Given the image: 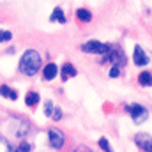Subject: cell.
Returning a JSON list of instances; mask_svg holds the SVG:
<instances>
[{"instance_id":"6da1fadb","label":"cell","mask_w":152,"mask_h":152,"mask_svg":"<svg viewBox=\"0 0 152 152\" xmlns=\"http://www.w3.org/2000/svg\"><path fill=\"white\" fill-rule=\"evenodd\" d=\"M41 69V55L36 50H27L20 60V73L27 76H36Z\"/></svg>"},{"instance_id":"7a4b0ae2","label":"cell","mask_w":152,"mask_h":152,"mask_svg":"<svg viewBox=\"0 0 152 152\" xmlns=\"http://www.w3.org/2000/svg\"><path fill=\"white\" fill-rule=\"evenodd\" d=\"M80 50L85 51V53L106 55V53L112 50V46H110V44H103V42H99V41H87V42H83V44L80 46Z\"/></svg>"},{"instance_id":"3957f363","label":"cell","mask_w":152,"mask_h":152,"mask_svg":"<svg viewBox=\"0 0 152 152\" xmlns=\"http://www.w3.org/2000/svg\"><path fill=\"white\" fill-rule=\"evenodd\" d=\"M126 110L131 113L133 120H134V124H142V122H143V120H147V117H149V112H147L142 104H136V103L127 104V106H126Z\"/></svg>"},{"instance_id":"277c9868","label":"cell","mask_w":152,"mask_h":152,"mask_svg":"<svg viewBox=\"0 0 152 152\" xmlns=\"http://www.w3.org/2000/svg\"><path fill=\"white\" fill-rule=\"evenodd\" d=\"M134 143L142 152H152V136L147 133H138L134 136Z\"/></svg>"},{"instance_id":"5b68a950","label":"cell","mask_w":152,"mask_h":152,"mask_svg":"<svg viewBox=\"0 0 152 152\" xmlns=\"http://www.w3.org/2000/svg\"><path fill=\"white\" fill-rule=\"evenodd\" d=\"M124 60H126V58H124V53H122V51H118V50H110L106 55H103V62H101V64H104V62H112L113 67H118Z\"/></svg>"},{"instance_id":"8992f818","label":"cell","mask_w":152,"mask_h":152,"mask_svg":"<svg viewBox=\"0 0 152 152\" xmlns=\"http://www.w3.org/2000/svg\"><path fill=\"white\" fill-rule=\"evenodd\" d=\"M48 142H50V145H51L53 149H60V147L64 145L66 138H64L62 131H58V129H50V131H48Z\"/></svg>"},{"instance_id":"52a82bcc","label":"cell","mask_w":152,"mask_h":152,"mask_svg":"<svg viewBox=\"0 0 152 152\" xmlns=\"http://www.w3.org/2000/svg\"><path fill=\"white\" fill-rule=\"evenodd\" d=\"M133 62L136 66H147L149 58L145 55V51L142 50V46H134V51H133Z\"/></svg>"},{"instance_id":"ba28073f","label":"cell","mask_w":152,"mask_h":152,"mask_svg":"<svg viewBox=\"0 0 152 152\" xmlns=\"http://www.w3.org/2000/svg\"><path fill=\"white\" fill-rule=\"evenodd\" d=\"M57 73H58V67H57L53 62L46 64V66H44V69H42V76H44V80H46V81L53 80V78L57 76Z\"/></svg>"},{"instance_id":"9c48e42d","label":"cell","mask_w":152,"mask_h":152,"mask_svg":"<svg viewBox=\"0 0 152 152\" xmlns=\"http://www.w3.org/2000/svg\"><path fill=\"white\" fill-rule=\"evenodd\" d=\"M60 75H62V80H69V78L76 76V69L73 67V64H71V62H66V64L62 66Z\"/></svg>"},{"instance_id":"30bf717a","label":"cell","mask_w":152,"mask_h":152,"mask_svg":"<svg viewBox=\"0 0 152 152\" xmlns=\"http://www.w3.org/2000/svg\"><path fill=\"white\" fill-rule=\"evenodd\" d=\"M50 21L64 23V21H66V14H64V11H62L60 7H55V9H53V12H51V16H50Z\"/></svg>"},{"instance_id":"8fae6325","label":"cell","mask_w":152,"mask_h":152,"mask_svg":"<svg viewBox=\"0 0 152 152\" xmlns=\"http://www.w3.org/2000/svg\"><path fill=\"white\" fill-rule=\"evenodd\" d=\"M0 94H2L4 97L11 99V101H16V99H18L16 90H12V88H11V87H7V85H2V87H0Z\"/></svg>"},{"instance_id":"7c38bea8","label":"cell","mask_w":152,"mask_h":152,"mask_svg":"<svg viewBox=\"0 0 152 152\" xmlns=\"http://www.w3.org/2000/svg\"><path fill=\"white\" fill-rule=\"evenodd\" d=\"M138 83H140L142 87H151L152 85V73H149V71L140 73V76H138Z\"/></svg>"},{"instance_id":"4fadbf2b","label":"cell","mask_w":152,"mask_h":152,"mask_svg":"<svg viewBox=\"0 0 152 152\" xmlns=\"http://www.w3.org/2000/svg\"><path fill=\"white\" fill-rule=\"evenodd\" d=\"M37 103H39V94L37 92H34V90H30V92L27 94V97H25V104L30 106V108H34Z\"/></svg>"},{"instance_id":"5bb4252c","label":"cell","mask_w":152,"mask_h":152,"mask_svg":"<svg viewBox=\"0 0 152 152\" xmlns=\"http://www.w3.org/2000/svg\"><path fill=\"white\" fill-rule=\"evenodd\" d=\"M76 18L80 20V21H83V23H88L90 20H92V14H90V11H87V9H78L76 11Z\"/></svg>"},{"instance_id":"9a60e30c","label":"cell","mask_w":152,"mask_h":152,"mask_svg":"<svg viewBox=\"0 0 152 152\" xmlns=\"http://www.w3.org/2000/svg\"><path fill=\"white\" fill-rule=\"evenodd\" d=\"M0 152H12V147H11V143L4 138V136H0Z\"/></svg>"},{"instance_id":"2e32d148","label":"cell","mask_w":152,"mask_h":152,"mask_svg":"<svg viewBox=\"0 0 152 152\" xmlns=\"http://www.w3.org/2000/svg\"><path fill=\"white\" fill-rule=\"evenodd\" d=\"M53 112H55L53 103H51V101H46V104H44V115H46V117H53Z\"/></svg>"},{"instance_id":"e0dca14e","label":"cell","mask_w":152,"mask_h":152,"mask_svg":"<svg viewBox=\"0 0 152 152\" xmlns=\"http://www.w3.org/2000/svg\"><path fill=\"white\" fill-rule=\"evenodd\" d=\"M99 147H101L104 152H113L112 147H110V142H108L106 138H101V140H99Z\"/></svg>"},{"instance_id":"ac0fdd59","label":"cell","mask_w":152,"mask_h":152,"mask_svg":"<svg viewBox=\"0 0 152 152\" xmlns=\"http://www.w3.org/2000/svg\"><path fill=\"white\" fill-rule=\"evenodd\" d=\"M12 37V34L9 32V30H0V42H4V41H11Z\"/></svg>"},{"instance_id":"d6986e66","label":"cell","mask_w":152,"mask_h":152,"mask_svg":"<svg viewBox=\"0 0 152 152\" xmlns=\"http://www.w3.org/2000/svg\"><path fill=\"white\" fill-rule=\"evenodd\" d=\"M60 118H62V110H60L58 106H55V112H53V120H57V122H58Z\"/></svg>"},{"instance_id":"ffe728a7","label":"cell","mask_w":152,"mask_h":152,"mask_svg":"<svg viewBox=\"0 0 152 152\" xmlns=\"http://www.w3.org/2000/svg\"><path fill=\"white\" fill-rule=\"evenodd\" d=\"M120 75V67H112L110 69V78H117Z\"/></svg>"},{"instance_id":"44dd1931","label":"cell","mask_w":152,"mask_h":152,"mask_svg":"<svg viewBox=\"0 0 152 152\" xmlns=\"http://www.w3.org/2000/svg\"><path fill=\"white\" fill-rule=\"evenodd\" d=\"M18 151L20 152H28L30 151V145H28V143H21V145L18 147Z\"/></svg>"},{"instance_id":"7402d4cb","label":"cell","mask_w":152,"mask_h":152,"mask_svg":"<svg viewBox=\"0 0 152 152\" xmlns=\"http://www.w3.org/2000/svg\"><path fill=\"white\" fill-rule=\"evenodd\" d=\"M75 152H92L88 147H85V145H80V147H76Z\"/></svg>"},{"instance_id":"603a6c76","label":"cell","mask_w":152,"mask_h":152,"mask_svg":"<svg viewBox=\"0 0 152 152\" xmlns=\"http://www.w3.org/2000/svg\"><path fill=\"white\" fill-rule=\"evenodd\" d=\"M12 152H20V151H18V149H12Z\"/></svg>"}]
</instances>
